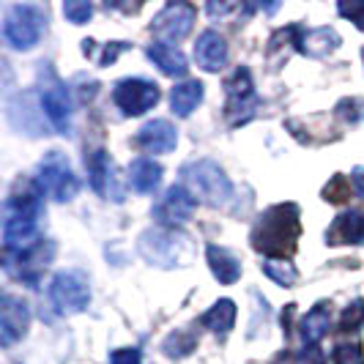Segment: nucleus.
<instances>
[{"label": "nucleus", "instance_id": "nucleus-1", "mask_svg": "<svg viewBox=\"0 0 364 364\" xmlns=\"http://www.w3.org/2000/svg\"><path fill=\"white\" fill-rule=\"evenodd\" d=\"M299 236H301L299 205L282 203L260 214L252 230V247L263 255H272V260H282L296 250Z\"/></svg>", "mask_w": 364, "mask_h": 364}, {"label": "nucleus", "instance_id": "nucleus-2", "mask_svg": "<svg viewBox=\"0 0 364 364\" xmlns=\"http://www.w3.org/2000/svg\"><path fill=\"white\" fill-rule=\"evenodd\" d=\"M183 176V189L195 198V203L200 200L205 205L222 208L225 203L233 198V181L225 176V170L211 159H198L181 167Z\"/></svg>", "mask_w": 364, "mask_h": 364}, {"label": "nucleus", "instance_id": "nucleus-3", "mask_svg": "<svg viewBox=\"0 0 364 364\" xmlns=\"http://www.w3.org/2000/svg\"><path fill=\"white\" fill-rule=\"evenodd\" d=\"M36 183L44 195H50L58 203H69L80 195V178L74 176L72 162L60 151H50L38 162Z\"/></svg>", "mask_w": 364, "mask_h": 364}, {"label": "nucleus", "instance_id": "nucleus-4", "mask_svg": "<svg viewBox=\"0 0 364 364\" xmlns=\"http://www.w3.org/2000/svg\"><path fill=\"white\" fill-rule=\"evenodd\" d=\"M140 252L154 266H183V260L192 255V244L176 228H156L143 233Z\"/></svg>", "mask_w": 364, "mask_h": 364}, {"label": "nucleus", "instance_id": "nucleus-5", "mask_svg": "<svg viewBox=\"0 0 364 364\" xmlns=\"http://www.w3.org/2000/svg\"><path fill=\"white\" fill-rule=\"evenodd\" d=\"M50 301L60 315L82 312L91 301L88 277L82 272H58L50 282Z\"/></svg>", "mask_w": 364, "mask_h": 364}, {"label": "nucleus", "instance_id": "nucleus-6", "mask_svg": "<svg viewBox=\"0 0 364 364\" xmlns=\"http://www.w3.org/2000/svg\"><path fill=\"white\" fill-rule=\"evenodd\" d=\"M44 33V17L41 11L33 9V6H14L9 9L6 14V22H3V36L6 41L25 53V50H33L38 44V38Z\"/></svg>", "mask_w": 364, "mask_h": 364}, {"label": "nucleus", "instance_id": "nucleus-7", "mask_svg": "<svg viewBox=\"0 0 364 364\" xmlns=\"http://www.w3.org/2000/svg\"><path fill=\"white\" fill-rule=\"evenodd\" d=\"M112 102L127 118L143 115L159 102V85L154 80H140V77L121 80L115 85V91H112Z\"/></svg>", "mask_w": 364, "mask_h": 364}, {"label": "nucleus", "instance_id": "nucleus-8", "mask_svg": "<svg viewBox=\"0 0 364 364\" xmlns=\"http://www.w3.org/2000/svg\"><path fill=\"white\" fill-rule=\"evenodd\" d=\"M31 328V307L22 296L0 293V346L19 343Z\"/></svg>", "mask_w": 364, "mask_h": 364}, {"label": "nucleus", "instance_id": "nucleus-9", "mask_svg": "<svg viewBox=\"0 0 364 364\" xmlns=\"http://www.w3.org/2000/svg\"><path fill=\"white\" fill-rule=\"evenodd\" d=\"M195 25V6L189 3H167L156 17L151 19V33L162 38V44L178 41V38L189 36Z\"/></svg>", "mask_w": 364, "mask_h": 364}, {"label": "nucleus", "instance_id": "nucleus-10", "mask_svg": "<svg viewBox=\"0 0 364 364\" xmlns=\"http://www.w3.org/2000/svg\"><path fill=\"white\" fill-rule=\"evenodd\" d=\"M195 208H198L195 198L183 189L181 183H176V186H170L162 198L156 200V205H154V219L162 228H178V225L192 219Z\"/></svg>", "mask_w": 364, "mask_h": 364}, {"label": "nucleus", "instance_id": "nucleus-11", "mask_svg": "<svg viewBox=\"0 0 364 364\" xmlns=\"http://www.w3.org/2000/svg\"><path fill=\"white\" fill-rule=\"evenodd\" d=\"M88 176H91V186L99 198H107L112 203L124 200V183L115 173V164L109 159V154L105 148L93 151L88 156Z\"/></svg>", "mask_w": 364, "mask_h": 364}, {"label": "nucleus", "instance_id": "nucleus-12", "mask_svg": "<svg viewBox=\"0 0 364 364\" xmlns=\"http://www.w3.org/2000/svg\"><path fill=\"white\" fill-rule=\"evenodd\" d=\"M41 107H44V115L50 118L53 129H58L60 134H69L72 129V99H69V91L60 80H50L41 85Z\"/></svg>", "mask_w": 364, "mask_h": 364}, {"label": "nucleus", "instance_id": "nucleus-13", "mask_svg": "<svg viewBox=\"0 0 364 364\" xmlns=\"http://www.w3.org/2000/svg\"><path fill=\"white\" fill-rule=\"evenodd\" d=\"M55 250H58V247H55L53 238H38L31 250L19 252L17 255V277L19 279H25V282H31V285L38 282V277L47 272V266L53 263Z\"/></svg>", "mask_w": 364, "mask_h": 364}, {"label": "nucleus", "instance_id": "nucleus-14", "mask_svg": "<svg viewBox=\"0 0 364 364\" xmlns=\"http://www.w3.org/2000/svg\"><path fill=\"white\" fill-rule=\"evenodd\" d=\"M343 44L340 33L334 28H312V31H296L293 47L307 58H328L337 47Z\"/></svg>", "mask_w": 364, "mask_h": 364}, {"label": "nucleus", "instance_id": "nucleus-15", "mask_svg": "<svg viewBox=\"0 0 364 364\" xmlns=\"http://www.w3.org/2000/svg\"><path fill=\"white\" fill-rule=\"evenodd\" d=\"M137 146L148 151V154H167L178 146V132L170 121L156 118V121H148L146 127L137 132Z\"/></svg>", "mask_w": 364, "mask_h": 364}, {"label": "nucleus", "instance_id": "nucleus-16", "mask_svg": "<svg viewBox=\"0 0 364 364\" xmlns=\"http://www.w3.org/2000/svg\"><path fill=\"white\" fill-rule=\"evenodd\" d=\"M195 60L203 72H219L228 63V41L217 31H203L195 44Z\"/></svg>", "mask_w": 364, "mask_h": 364}, {"label": "nucleus", "instance_id": "nucleus-17", "mask_svg": "<svg viewBox=\"0 0 364 364\" xmlns=\"http://www.w3.org/2000/svg\"><path fill=\"white\" fill-rule=\"evenodd\" d=\"M3 241L11 252H25L38 241V222L36 217H19L11 214L9 222L3 225Z\"/></svg>", "mask_w": 364, "mask_h": 364}, {"label": "nucleus", "instance_id": "nucleus-18", "mask_svg": "<svg viewBox=\"0 0 364 364\" xmlns=\"http://www.w3.org/2000/svg\"><path fill=\"white\" fill-rule=\"evenodd\" d=\"M205 260H208V269L217 277L219 285H233L241 279V260L236 252L219 247V244H208L205 247Z\"/></svg>", "mask_w": 364, "mask_h": 364}, {"label": "nucleus", "instance_id": "nucleus-19", "mask_svg": "<svg viewBox=\"0 0 364 364\" xmlns=\"http://www.w3.org/2000/svg\"><path fill=\"white\" fill-rule=\"evenodd\" d=\"M162 173H164L162 164L143 156V159H134V162L129 164L127 181L137 195H151L162 183Z\"/></svg>", "mask_w": 364, "mask_h": 364}, {"label": "nucleus", "instance_id": "nucleus-20", "mask_svg": "<svg viewBox=\"0 0 364 364\" xmlns=\"http://www.w3.org/2000/svg\"><path fill=\"white\" fill-rule=\"evenodd\" d=\"M225 91L230 99V109H252V105H257L255 82H252V74L247 66H238L236 72L230 74V80L225 82Z\"/></svg>", "mask_w": 364, "mask_h": 364}, {"label": "nucleus", "instance_id": "nucleus-21", "mask_svg": "<svg viewBox=\"0 0 364 364\" xmlns=\"http://www.w3.org/2000/svg\"><path fill=\"white\" fill-rule=\"evenodd\" d=\"M364 217L350 211L343 214L331 222V228L326 230V244L328 247H337V244H362L364 241Z\"/></svg>", "mask_w": 364, "mask_h": 364}, {"label": "nucleus", "instance_id": "nucleus-22", "mask_svg": "<svg viewBox=\"0 0 364 364\" xmlns=\"http://www.w3.org/2000/svg\"><path fill=\"white\" fill-rule=\"evenodd\" d=\"M146 55H148V60H151L162 74H167V77H183L186 69H189V63H186L183 53H178L173 44L156 41V44L148 47Z\"/></svg>", "mask_w": 364, "mask_h": 364}, {"label": "nucleus", "instance_id": "nucleus-23", "mask_svg": "<svg viewBox=\"0 0 364 364\" xmlns=\"http://www.w3.org/2000/svg\"><path fill=\"white\" fill-rule=\"evenodd\" d=\"M41 189H38L36 181H28V178H22V181L14 186V192H11V211L19 214V217H36L38 211H41Z\"/></svg>", "mask_w": 364, "mask_h": 364}, {"label": "nucleus", "instance_id": "nucleus-24", "mask_svg": "<svg viewBox=\"0 0 364 364\" xmlns=\"http://www.w3.org/2000/svg\"><path fill=\"white\" fill-rule=\"evenodd\" d=\"M328 318H331L328 304H315V307L301 318L299 334H301L304 348H315L321 340H323V334H326V328H328Z\"/></svg>", "mask_w": 364, "mask_h": 364}, {"label": "nucleus", "instance_id": "nucleus-25", "mask_svg": "<svg viewBox=\"0 0 364 364\" xmlns=\"http://www.w3.org/2000/svg\"><path fill=\"white\" fill-rule=\"evenodd\" d=\"M203 102V82L200 80H189V82H178L173 91H170V107L178 118L192 115L195 109L200 107Z\"/></svg>", "mask_w": 364, "mask_h": 364}, {"label": "nucleus", "instance_id": "nucleus-26", "mask_svg": "<svg viewBox=\"0 0 364 364\" xmlns=\"http://www.w3.org/2000/svg\"><path fill=\"white\" fill-rule=\"evenodd\" d=\"M200 323L205 328H211L214 334H228L236 323V304L230 299H219L211 310H205L200 315Z\"/></svg>", "mask_w": 364, "mask_h": 364}, {"label": "nucleus", "instance_id": "nucleus-27", "mask_svg": "<svg viewBox=\"0 0 364 364\" xmlns=\"http://www.w3.org/2000/svg\"><path fill=\"white\" fill-rule=\"evenodd\" d=\"M263 272H266L269 279H274V282L282 285V288H293L296 279H299V269H296L293 263H288V260H266Z\"/></svg>", "mask_w": 364, "mask_h": 364}, {"label": "nucleus", "instance_id": "nucleus-28", "mask_svg": "<svg viewBox=\"0 0 364 364\" xmlns=\"http://www.w3.org/2000/svg\"><path fill=\"white\" fill-rule=\"evenodd\" d=\"M362 323H364V301L356 299L340 315V331H356V328H362Z\"/></svg>", "mask_w": 364, "mask_h": 364}, {"label": "nucleus", "instance_id": "nucleus-29", "mask_svg": "<svg viewBox=\"0 0 364 364\" xmlns=\"http://www.w3.org/2000/svg\"><path fill=\"white\" fill-rule=\"evenodd\" d=\"M323 200H328V203H348V198H350V183H348V178L346 176H334L331 181L323 186Z\"/></svg>", "mask_w": 364, "mask_h": 364}, {"label": "nucleus", "instance_id": "nucleus-30", "mask_svg": "<svg viewBox=\"0 0 364 364\" xmlns=\"http://www.w3.org/2000/svg\"><path fill=\"white\" fill-rule=\"evenodd\" d=\"M63 14H66V19L74 22V25H85V22L93 17V6L88 0H66V3H63Z\"/></svg>", "mask_w": 364, "mask_h": 364}, {"label": "nucleus", "instance_id": "nucleus-31", "mask_svg": "<svg viewBox=\"0 0 364 364\" xmlns=\"http://www.w3.org/2000/svg\"><path fill=\"white\" fill-rule=\"evenodd\" d=\"M334 364H364V353L359 343H340L334 348Z\"/></svg>", "mask_w": 364, "mask_h": 364}, {"label": "nucleus", "instance_id": "nucleus-32", "mask_svg": "<svg viewBox=\"0 0 364 364\" xmlns=\"http://www.w3.org/2000/svg\"><path fill=\"white\" fill-rule=\"evenodd\" d=\"M195 337H189L186 331H176L170 340H164V353H170V356H183V353H189L192 348H195Z\"/></svg>", "mask_w": 364, "mask_h": 364}, {"label": "nucleus", "instance_id": "nucleus-33", "mask_svg": "<svg viewBox=\"0 0 364 364\" xmlns=\"http://www.w3.org/2000/svg\"><path fill=\"white\" fill-rule=\"evenodd\" d=\"M337 115L343 118V124H359L364 118V102L362 99H343L337 105Z\"/></svg>", "mask_w": 364, "mask_h": 364}, {"label": "nucleus", "instance_id": "nucleus-34", "mask_svg": "<svg viewBox=\"0 0 364 364\" xmlns=\"http://www.w3.org/2000/svg\"><path fill=\"white\" fill-rule=\"evenodd\" d=\"M274 364H326V362H323V353H321L318 346H315V348L299 350L296 356H293V353H285L279 362H274Z\"/></svg>", "mask_w": 364, "mask_h": 364}, {"label": "nucleus", "instance_id": "nucleus-35", "mask_svg": "<svg viewBox=\"0 0 364 364\" xmlns=\"http://www.w3.org/2000/svg\"><path fill=\"white\" fill-rule=\"evenodd\" d=\"M337 11L346 19H350L359 31H364V0H359V3H340Z\"/></svg>", "mask_w": 364, "mask_h": 364}, {"label": "nucleus", "instance_id": "nucleus-36", "mask_svg": "<svg viewBox=\"0 0 364 364\" xmlns=\"http://www.w3.org/2000/svg\"><path fill=\"white\" fill-rule=\"evenodd\" d=\"M109 364H143V356L137 348H121L109 356Z\"/></svg>", "mask_w": 364, "mask_h": 364}, {"label": "nucleus", "instance_id": "nucleus-37", "mask_svg": "<svg viewBox=\"0 0 364 364\" xmlns=\"http://www.w3.org/2000/svg\"><path fill=\"white\" fill-rule=\"evenodd\" d=\"M127 47H129V44H121V41H109V44H107V53L99 55V63H102V66H109V63H112V60L118 58V53H124Z\"/></svg>", "mask_w": 364, "mask_h": 364}, {"label": "nucleus", "instance_id": "nucleus-38", "mask_svg": "<svg viewBox=\"0 0 364 364\" xmlns=\"http://www.w3.org/2000/svg\"><path fill=\"white\" fill-rule=\"evenodd\" d=\"M350 178H353V189H356V195L364 200V167H356Z\"/></svg>", "mask_w": 364, "mask_h": 364}, {"label": "nucleus", "instance_id": "nucleus-39", "mask_svg": "<svg viewBox=\"0 0 364 364\" xmlns=\"http://www.w3.org/2000/svg\"><path fill=\"white\" fill-rule=\"evenodd\" d=\"M0 266H3V255H0Z\"/></svg>", "mask_w": 364, "mask_h": 364}, {"label": "nucleus", "instance_id": "nucleus-40", "mask_svg": "<svg viewBox=\"0 0 364 364\" xmlns=\"http://www.w3.org/2000/svg\"><path fill=\"white\" fill-rule=\"evenodd\" d=\"M362 60H364V50H362Z\"/></svg>", "mask_w": 364, "mask_h": 364}, {"label": "nucleus", "instance_id": "nucleus-41", "mask_svg": "<svg viewBox=\"0 0 364 364\" xmlns=\"http://www.w3.org/2000/svg\"><path fill=\"white\" fill-rule=\"evenodd\" d=\"M362 225H364V222H362Z\"/></svg>", "mask_w": 364, "mask_h": 364}]
</instances>
